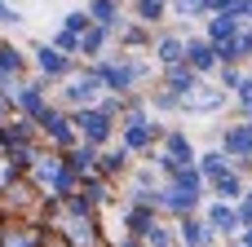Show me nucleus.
I'll use <instances>...</instances> for the list:
<instances>
[{
  "label": "nucleus",
  "mask_w": 252,
  "mask_h": 247,
  "mask_svg": "<svg viewBox=\"0 0 252 247\" xmlns=\"http://www.w3.org/2000/svg\"><path fill=\"white\" fill-rule=\"evenodd\" d=\"M239 247H252V230H239Z\"/></svg>",
  "instance_id": "30"
},
{
  "label": "nucleus",
  "mask_w": 252,
  "mask_h": 247,
  "mask_svg": "<svg viewBox=\"0 0 252 247\" xmlns=\"http://www.w3.org/2000/svg\"><path fill=\"white\" fill-rule=\"evenodd\" d=\"M239 80H244V75H239L235 66H226V71H221V93H226V88H239Z\"/></svg>",
  "instance_id": "26"
},
{
  "label": "nucleus",
  "mask_w": 252,
  "mask_h": 247,
  "mask_svg": "<svg viewBox=\"0 0 252 247\" xmlns=\"http://www.w3.org/2000/svg\"><path fill=\"white\" fill-rule=\"evenodd\" d=\"M40 124H44V133L62 146V150H75L80 146V133H75V124L66 119V115H58V110H44L40 115Z\"/></svg>",
  "instance_id": "6"
},
{
  "label": "nucleus",
  "mask_w": 252,
  "mask_h": 247,
  "mask_svg": "<svg viewBox=\"0 0 252 247\" xmlns=\"http://www.w3.org/2000/svg\"><path fill=\"white\" fill-rule=\"evenodd\" d=\"M164 9H168L164 0H137V18H142V22H159Z\"/></svg>",
  "instance_id": "21"
},
{
  "label": "nucleus",
  "mask_w": 252,
  "mask_h": 247,
  "mask_svg": "<svg viewBox=\"0 0 252 247\" xmlns=\"http://www.w3.org/2000/svg\"><path fill=\"white\" fill-rule=\"evenodd\" d=\"M235 97H239V106H244V115H252V75L239 80V88H235Z\"/></svg>",
  "instance_id": "25"
},
{
  "label": "nucleus",
  "mask_w": 252,
  "mask_h": 247,
  "mask_svg": "<svg viewBox=\"0 0 252 247\" xmlns=\"http://www.w3.org/2000/svg\"><path fill=\"white\" fill-rule=\"evenodd\" d=\"M18 106H22V110H27L31 119H40V115L49 110V106H44V93H40L35 84H27V88H18Z\"/></svg>",
  "instance_id": "16"
},
{
  "label": "nucleus",
  "mask_w": 252,
  "mask_h": 247,
  "mask_svg": "<svg viewBox=\"0 0 252 247\" xmlns=\"http://www.w3.org/2000/svg\"><path fill=\"white\" fill-rule=\"evenodd\" d=\"M221 155L226 159H252V119H244V124H235V128H226L221 133Z\"/></svg>",
  "instance_id": "5"
},
{
  "label": "nucleus",
  "mask_w": 252,
  "mask_h": 247,
  "mask_svg": "<svg viewBox=\"0 0 252 247\" xmlns=\"http://www.w3.org/2000/svg\"><path fill=\"white\" fill-rule=\"evenodd\" d=\"M102 80L93 75V71H84V75H71L66 80V88H62V102L66 106H75V110H93L97 102H102Z\"/></svg>",
  "instance_id": "2"
},
{
  "label": "nucleus",
  "mask_w": 252,
  "mask_h": 247,
  "mask_svg": "<svg viewBox=\"0 0 252 247\" xmlns=\"http://www.w3.org/2000/svg\"><path fill=\"white\" fill-rule=\"evenodd\" d=\"M124 44H146V27H128L124 31Z\"/></svg>",
  "instance_id": "27"
},
{
  "label": "nucleus",
  "mask_w": 252,
  "mask_h": 247,
  "mask_svg": "<svg viewBox=\"0 0 252 247\" xmlns=\"http://www.w3.org/2000/svg\"><path fill=\"white\" fill-rule=\"evenodd\" d=\"M124 168H128V150H124V146H120V150L97 155V172H102V177H120Z\"/></svg>",
  "instance_id": "17"
},
{
  "label": "nucleus",
  "mask_w": 252,
  "mask_h": 247,
  "mask_svg": "<svg viewBox=\"0 0 252 247\" xmlns=\"http://www.w3.org/2000/svg\"><path fill=\"white\" fill-rule=\"evenodd\" d=\"M221 106H226V93L213 88V84H195V88L177 102V110H186V115H213V110H221Z\"/></svg>",
  "instance_id": "4"
},
{
  "label": "nucleus",
  "mask_w": 252,
  "mask_h": 247,
  "mask_svg": "<svg viewBox=\"0 0 252 247\" xmlns=\"http://www.w3.org/2000/svg\"><path fill=\"white\" fill-rule=\"evenodd\" d=\"M195 84H199V75H195L186 62H182V66H168V71H164V88H168L173 97H186Z\"/></svg>",
  "instance_id": "14"
},
{
  "label": "nucleus",
  "mask_w": 252,
  "mask_h": 247,
  "mask_svg": "<svg viewBox=\"0 0 252 247\" xmlns=\"http://www.w3.org/2000/svg\"><path fill=\"white\" fill-rule=\"evenodd\" d=\"M0 247H31V239H27V234H9Z\"/></svg>",
  "instance_id": "28"
},
{
  "label": "nucleus",
  "mask_w": 252,
  "mask_h": 247,
  "mask_svg": "<svg viewBox=\"0 0 252 247\" xmlns=\"http://www.w3.org/2000/svg\"><path fill=\"white\" fill-rule=\"evenodd\" d=\"M106 40H111V31H102V27H89V31L80 35V53H84V57H102Z\"/></svg>",
  "instance_id": "15"
},
{
  "label": "nucleus",
  "mask_w": 252,
  "mask_h": 247,
  "mask_svg": "<svg viewBox=\"0 0 252 247\" xmlns=\"http://www.w3.org/2000/svg\"><path fill=\"white\" fill-rule=\"evenodd\" d=\"M239 18H230V13H213V22H208V44L213 49H221V44H230L235 35H239Z\"/></svg>",
  "instance_id": "10"
},
{
  "label": "nucleus",
  "mask_w": 252,
  "mask_h": 247,
  "mask_svg": "<svg viewBox=\"0 0 252 247\" xmlns=\"http://www.w3.org/2000/svg\"><path fill=\"white\" fill-rule=\"evenodd\" d=\"M155 57H159L164 71H168V66H182V62H186V40H182V35H159Z\"/></svg>",
  "instance_id": "13"
},
{
  "label": "nucleus",
  "mask_w": 252,
  "mask_h": 247,
  "mask_svg": "<svg viewBox=\"0 0 252 247\" xmlns=\"http://www.w3.org/2000/svg\"><path fill=\"white\" fill-rule=\"evenodd\" d=\"M35 66H40V75H71V57L58 53L53 44H40L35 49Z\"/></svg>",
  "instance_id": "11"
},
{
  "label": "nucleus",
  "mask_w": 252,
  "mask_h": 247,
  "mask_svg": "<svg viewBox=\"0 0 252 247\" xmlns=\"http://www.w3.org/2000/svg\"><path fill=\"white\" fill-rule=\"evenodd\" d=\"M53 49L71 57V53H80V35H71V31H58V35H53Z\"/></svg>",
  "instance_id": "22"
},
{
  "label": "nucleus",
  "mask_w": 252,
  "mask_h": 247,
  "mask_svg": "<svg viewBox=\"0 0 252 247\" xmlns=\"http://www.w3.org/2000/svg\"><path fill=\"white\" fill-rule=\"evenodd\" d=\"M204 225H208L217 239L239 234V212H235V203H213V208H208V217H204Z\"/></svg>",
  "instance_id": "7"
},
{
  "label": "nucleus",
  "mask_w": 252,
  "mask_h": 247,
  "mask_svg": "<svg viewBox=\"0 0 252 247\" xmlns=\"http://www.w3.org/2000/svg\"><path fill=\"white\" fill-rule=\"evenodd\" d=\"M164 4H168V0H164Z\"/></svg>",
  "instance_id": "33"
},
{
  "label": "nucleus",
  "mask_w": 252,
  "mask_h": 247,
  "mask_svg": "<svg viewBox=\"0 0 252 247\" xmlns=\"http://www.w3.org/2000/svg\"><path fill=\"white\" fill-rule=\"evenodd\" d=\"M0 22H22V18H18V13H13V9H9V4L0 0Z\"/></svg>",
  "instance_id": "29"
},
{
  "label": "nucleus",
  "mask_w": 252,
  "mask_h": 247,
  "mask_svg": "<svg viewBox=\"0 0 252 247\" xmlns=\"http://www.w3.org/2000/svg\"><path fill=\"white\" fill-rule=\"evenodd\" d=\"M186 66H190L195 75L217 71V49H213L208 40H186Z\"/></svg>",
  "instance_id": "8"
},
{
  "label": "nucleus",
  "mask_w": 252,
  "mask_h": 247,
  "mask_svg": "<svg viewBox=\"0 0 252 247\" xmlns=\"http://www.w3.org/2000/svg\"><path fill=\"white\" fill-rule=\"evenodd\" d=\"M177 102H182V97H173L168 88H159V93H151V106H155V110H177Z\"/></svg>",
  "instance_id": "24"
},
{
  "label": "nucleus",
  "mask_w": 252,
  "mask_h": 247,
  "mask_svg": "<svg viewBox=\"0 0 252 247\" xmlns=\"http://www.w3.org/2000/svg\"><path fill=\"white\" fill-rule=\"evenodd\" d=\"M235 212H239V230H252V190H244V199L235 203Z\"/></svg>",
  "instance_id": "23"
},
{
  "label": "nucleus",
  "mask_w": 252,
  "mask_h": 247,
  "mask_svg": "<svg viewBox=\"0 0 252 247\" xmlns=\"http://www.w3.org/2000/svg\"><path fill=\"white\" fill-rule=\"evenodd\" d=\"M115 247H142V243H137V239H120Z\"/></svg>",
  "instance_id": "31"
},
{
  "label": "nucleus",
  "mask_w": 252,
  "mask_h": 247,
  "mask_svg": "<svg viewBox=\"0 0 252 247\" xmlns=\"http://www.w3.org/2000/svg\"><path fill=\"white\" fill-rule=\"evenodd\" d=\"M71 124L80 128V141H84V146H93V150H97V146L115 133V119H111V115H102L97 106H93V110H80Z\"/></svg>",
  "instance_id": "3"
},
{
  "label": "nucleus",
  "mask_w": 252,
  "mask_h": 247,
  "mask_svg": "<svg viewBox=\"0 0 252 247\" xmlns=\"http://www.w3.org/2000/svg\"><path fill=\"white\" fill-rule=\"evenodd\" d=\"M89 27H93V22H89V13H84V9H75V13H66V18H62V31H71V35H84Z\"/></svg>",
  "instance_id": "20"
},
{
  "label": "nucleus",
  "mask_w": 252,
  "mask_h": 247,
  "mask_svg": "<svg viewBox=\"0 0 252 247\" xmlns=\"http://www.w3.org/2000/svg\"><path fill=\"white\" fill-rule=\"evenodd\" d=\"M195 168H199V177H204V181H213V177H221V172L230 168V159H226L221 150H208V155H204Z\"/></svg>",
  "instance_id": "18"
},
{
  "label": "nucleus",
  "mask_w": 252,
  "mask_h": 247,
  "mask_svg": "<svg viewBox=\"0 0 252 247\" xmlns=\"http://www.w3.org/2000/svg\"><path fill=\"white\" fill-rule=\"evenodd\" d=\"M142 247H177V239H173V230H168V225H159V221H155V225L146 230Z\"/></svg>",
  "instance_id": "19"
},
{
  "label": "nucleus",
  "mask_w": 252,
  "mask_h": 247,
  "mask_svg": "<svg viewBox=\"0 0 252 247\" xmlns=\"http://www.w3.org/2000/svg\"><path fill=\"white\" fill-rule=\"evenodd\" d=\"M208 186H213L217 203H239V199H244V181H239V172H235V168H226V172H221V177H213Z\"/></svg>",
  "instance_id": "12"
},
{
  "label": "nucleus",
  "mask_w": 252,
  "mask_h": 247,
  "mask_svg": "<svg viewBox=\"0 0 252 247\" xmlns=\"http://www.w3.org/2000/svg\"><path fill=\"white\" fill-rule=\"evenodd\" d=\"M230 247H239V243H230Z\"/></svg>",
  "instance_id": "32"
},
{
  "label": "nucleus",
  "mask_w": 252,
  "mask_h": 247,
  "mask_svg": "<svg viewBox=\"0 0 252 247\" xmlns=\"http://www.w3.org/2000/svg\"><path fill=\"white\" fill-rule=\"evenodd\" d=\"M177 239H182V247H213V230L199 221V217H182V225H177Z\"/></svg>",
  "instance_id": "9"
},
{
  "label": "nucleus",
  "mask_w": 252,
  "mask_h": 247,
  "mask_svg": "<svg viewBox=\"0 0 252 247\" xmlns=\"http://www.w3.org/2000/svg\"><path fill=\"white\" fill-rule=\"evenodd\" d=\"M93 75L102 80V88H106V93H115V97H120V93H128L137 80H146V75H151V66H146V62H133V57H115V62H97V66H93Z\"/></svg>",
  "instance_id": "1"
}]
</instances>
